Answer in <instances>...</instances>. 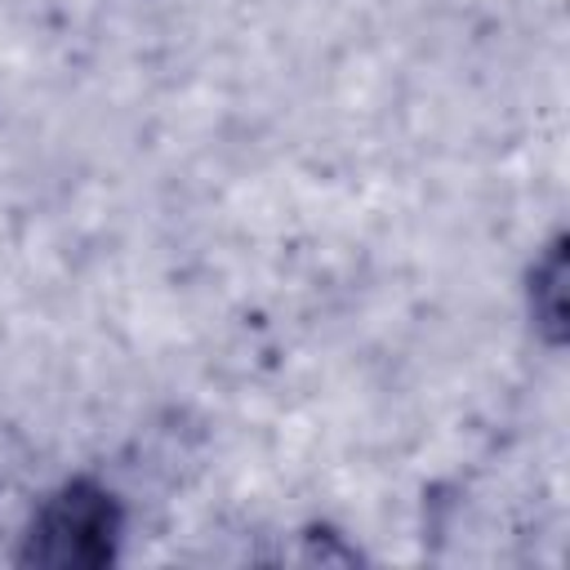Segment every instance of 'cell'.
<instances>
[{
	"mask_svg": "<svg viewBox=\"0 0 570 570\" xmlns=\"http://www.w3.org/2000/svg\"><path fill=\"white\" fill-rule=\"evenodd\" d=\"M111 530L107 521V508L98 499H85V494H67L58 508L45 512V525H40V539L58 543L49 552V561H94L107 552L102 534Z\"/></svg>",
	"mask_w": 570,
	"mask_h": 570,
	"instance_id": "1",
	"label": "cell"
}]
</instances>
